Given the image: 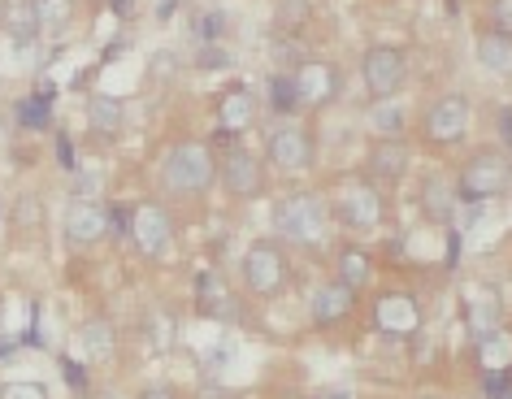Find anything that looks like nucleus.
I'll return each mask as SVG.
<instances>
[{
	"mask_svg": "<svg viewBox=\"0 0 512 399\" xmlns=\"http://www.w3.org/2000/svg\"><path fill=\"white\" fill-rule=\"evenodd\" d=\"M274 230L291 243H317L326 235V200L317 191H291L274 204Z\"/></svg>",
	"mask_w": 512,
	"mask_h": 399,
	"instance_id": "obj_1",
	"label": "nucleus"
},
{
	"mask_svg": "<svg viewBox=\"0 0 512 399\" xmlns=\"http://www.w3.org/2000/svg\"><path fill=\"white\" fill-rule=\"evenodd\" d=\"M508 174H512L508 152H499V148H482V152H473V157L465 161V170H460L456 200H465V204H482V200H491V196H499V191L508 187Z\"/></svg>",
	"mask_w": 512,
	"mask_h": 399,
	"instance_id": "obj_2",
	"label": "nucleus"
},
{
	"mask_svg": "<svg viewBox=\"0 0 512 399\" xmlns=\"http://www.w3.org/2000/svg\"><path fill=\"white\" fill-rule=\"evenodd\" d=\"M217 174V161L209 144H200V139H187V144H174L170 157H165V183L174 191H187V196H196L213 183Z\"/></svg>",
	"mask_w": 512,
	"mask_h": 399,
	"instance_id": "obj_3",
	"label": "nucleus"
},
{
	"mask_svg": "<svg viewBox=\"0 0 512 399\" xmlns=\"http://www.w3.org/2000/svg\"><path fill=\"white\" fill-rule=\"evenodd\" d=\"M243 287L252 295H278L287 287V261H283V248H278V243L261 239L243 252Z\"/></svg>",
	"mask_w": 512,
	"mask_h": 399,
	"instance_id": "obj_4",
	"label": "nucleus"
},
{
	"mask_svg": "<svg viewBox=\"0 0 512 399\" xmlns=\"http://www.w3.org/2000/svg\"><path fill=\"white\" fill-rule=\"evenodd\" d=\"M404 70H408L404 48L378 44V48H369L365 53V83H369V92H374V100H391L395 92H400Z\"/></svg>",
	"mask_w": 512,
	"mask_h": 399,
	"instance_id": "obj_5",
	"label": "nucleus"
},
{
	"mask_svg": "<svg viewBox=\"0 0 512 399\" xmlns=\"http://www.w3.org/2000/svg\"><path fill=\"white\" fill-rule=\"evenodd\" d=\"M469 100L460 96V92H452V96H439L434 105L426 109V139L430 144H456L460 135H465V126H469Z\"/></svg>",
	"mask_w": 512,
	"mask_h": 399,
	"instance_id": "obj_6",
	"label": "nucleus"
},
{
	"mask_svg": "<svg viewBox=\"0 0 512 399\" xmlns=\"http://www.w3.org/2000/svg\"><path fill=\"white\" fill-rule=\"evenodd\" d=\"M131 239L139 243L144 256H165V248H170V239H174L170 213H165L161 204H139L131 213Z\"/></svg>",
	"mask_w": 512,
	"mask_h": 399,
	"instance_id": "obj_7",
	"label": "nucleus"
},
{
	"mask_svg": "<svg viewBox=\"0 0 512 399\" xmlns=\"http://www.w3.org/2000/svg\"><path fill=\"white\" fill-rule=\"evenodd\" d=\"M291 83H296L300 105H330L339 92V70L330 61H296Z\"/></svg>",
	"mask_w": 512,
	"mask_h": 399,
	"instance_id": "obj_8",
	"label": "nucleus"
},
{
	"mask_svg": "<svg viewBox=\"0 0 512 399\" xmlns=\"http://www.w3.org/2000/svg\"><path fill=\"white\" fill-rule=\"evenodd\" d=\"M335 209L352 230H374L382 222V196L369 183H348L335 196Z\"/></svg>",
	"mask_w": 512,
	"mask_h": 399,
	"instance_id": "obj_9",
	"label": "nucleus"
},
{
	"mask_svg": "<svg viewBox=\"0 0 512 399\" xmlns=\"http://www.w3.org/2000/svg\"><path fill=\"white\" fill-rule=\"evenodd\" d=\"M109 235V213L96 200H74L66 209V239L74 248H92Z\"/></svg>",
	"mask_w": 512,
	"mask_h": 399,
	"instance_id": "obj_10",
	"label": "nucleus"
},
{
	"mask_svg": "<svg viewBox=\"0 0 512 399\" xmlns=\"http://www.w3.org/2000/svg\"><path fill=\"white\" fill-rule=\"evenodd\" d=\"M270 161L278 170H309L313 165V135L304 126H278L270 135Z\"/></svg>",
	"mask_w": 512,
	"mask_h": 399,
	"instance_id": "obj_11",
	"label": "nucleus"
},
{
	"mask_svg": "<svg viewBox=\"0 0 512 399\" xmlns=\"http://www.w3.org/2000/svg\"><path fill=\"white\" fill-rule=\"evenodd\" d=\"M222 183L235 191V196H256V191L265 187V174H261V161L252 157L248 148H230L222 157Z\"/></svg>",
	"mask_w": 512,
	"mask_h": 399,
	"instance_id": "obj_12",
	"label": "nucleus"
},
{
	"mask_svg": "<svg viewBox=\"0 0 512 399\" xmlns=\"http://www.w3.org/2000/svg\"><path fill=\"white\" fill-rule=\"evenodd\" d=\"M374 321H378L382 334H413L421 326V313H417L413 295L391 291V295H382V300L374 304Z\"/></svg>",
	"mask_w": 512,
	"mask_h": 399,
	"instance_id": "obj_13",
	"label": "nucleus"
},
{
	"mask_svg": "<svg viewBox=\"0 0 512 399\" xmlns=\"http://www.w3.org/2000/svg\"><path fill=\"white\" fill-rule=\"evenodd\" d=\"M252 122H256V96L248 87L222 92V100H217V126H222V135H243Z\"/></svg>",
	"mask_w": 512,
	"mask_h": 399,
	"instance_id": "obj_14",
	"label": "nucleus"
},
{
	"mask_svg": "<svg viewBox=\"0 0 512 399\" xmlns=\"http://www.w3.org/2000/svg\"><path fill=\"white\" fill-rule=\"evenodd\" d=\"M352 287H343V282L335 278V282H322V287L313 291V321L317 326H335V321H343L352 313Z\"/></svg>",
	"mask_w": 512,
	"mask_h": 399,
	"instance_id": "obj_15",
	"label": "nucleus"
},
{
	"mask_svg": "<svg viewBox=\"0 0 512 399\" xmlns=\"http://www.w3.org/2000/svg\"><path fill=\"white\" fill-rule=\"evenodd\" d=\"M0 27L9 40L27 44L40 35V14H35V0H0Z\"/></svg>",
	"mask_w": 512,
	"mask_h": 399,
	"instance_id": "obj_16",
	"label": "nucleus"
},
{
	"mask_svg": "<svg viewBox=\"0 0 512 399\" xmlns=\"http://www.w3.org/2000/svg\"><path fill=\"white\" fill-rule=\"evenodd\" d=\"M408 161H413V152H408L404 139H378V144H369V170L378 178H404Z\"/></svg>",
	"mask_w": 512,
	"mask_h": 399,
	"instance_id": "obj_17",
	"label": "nucleus"
},
{
	"mask_svg": "<svg viewBox=\"0 0 512 399\" xmlns=\"http://www.w3.org/2000/svg\"><path fill=\"white\" fill-rule=\"evenodd\" d=\"M196 295H200V313L204 317H217V321H235V313L239 308L230 304V295H226V282L217 278V274H200V282H196Z\"/></svg>",
	"mask_w": 512,
	"mask_h": 399,
	"instance_id": "obj_18",
	"label": "nucleus"
},
{
	"mask_svg": "<svg viewBox=\"0 0 512 399\" xmlns=\"http://www.w3.org/2000/svg\"><path fill=\"white\" fill-rule=\"evenodd\" d=\"M478 61L491 74H512V35L504 31H482L478 35Z\"/></svg>",
	"mask_w": 512,
	"mask_h": 399,
	"instance_id": "obj_19",
	"label": "nucleus"
},
{
	"mask_svg": "<svg viewBox=\"0 0 512 399\" xmlns=\"http://www.w3.org/2000/svg\"><path fill=\"white\" fill-rule=\"evenodd\" d=\"M456 187L447 183V178H426V187H421V209H426L430 222H447V217L456 213Z\"/></svg>",
	"mask_w": 512,
	"mask_h": 399,
	"instance_id": "obj_20",
	"label": "nucleus"
},
{
	"mask_svg": "<svg viewBox=\"0 0 512 399\" xmlns=\"http://www.w3.org/2000/svg\"><path fill=\"white\" fill-rule=\"evenodd\" d=\"M339 282L352 287V291L369 287V282H374V261H369L361 248H343L339 252Z\"/></svg>",
	"mask_w": 512,
	"mask_h": 399,
	"instance_id": "obj_21",
	"label": "nucleus"
},
{
	"mask_svg": "<svg viewBox=\"0 0 512 399\" xmlns=\"http://www.w3.org/2000/svg\"><path fill=\"white\" fill-rule=\"evenodd\" d=\"M87 118H92V126L100 135H118L122 131V105L109 96H92L87 100Z\"/></svg>",
	"mask_w": 512,
	"mask_h": 399,
	"instance_id": "obj_22",
	"label": "nucleus"
},
{
	"mask_svg": "<svg viewBox=\"0 0 512 399\" xmlns=\"http://www.w3.org/2000/svg\"><path fill=\"white\" fill-rule=\"evenodd\" d=\"M469 330L473 339H486V334L499 330V300L491 295H478V300H469Z\"/></svg>",
	"mask_w": 512,
	"mask_h": 399,
	"instance_id": "obj_23",
	"label": "nucleus"
},
{
	"mask_svg": "<svg viewBox=\"0 0 512 399\" xmlns=\"http://www.w3.org/2000/svg\"><path fill=\"white\" fill-rule=\"evenodd\" d=\"M79 347H83V360H105L113 356V330L105 321H87L79 334Z\"/></svg>",
	"mask_w": 512,
	"mask_h": 399,
	"instance_id": "obj_24",
	"label": "nucleus"
},
{
	"mask_svg": "<svg viewBox=\"0 0 512 399\" xmlns=\"http://www.w3.org/2000/svg\"><path fill=\"white\" fill-rule=\"evenodd\" d=\"M478 352H482V369L495 373V369H508V339L504 330L486 334V339H478Z\"/></svg>",
	"mask_w": 512,
	"mask_h": 399,
	"instance_id": "obj_25",
	"label": "nucleus"
},
{
	"mask_svg": "<svg viewBox=\"0 0 512 399\" xmlns=\"http://www.w3.org/2000/svg\"><path fill=\"white\" fill-rule=\"evenodd\" d=\"M35 14H40V27L61 31L74 14V0H35Z\"/></svg>",
	"mask_w": 512,
	"mask_h": 399,
	"instance_id": "obj_26",
	"label": "nucleus"
},
{
	"mask_svg": "<svg viewBox=\"0 0 512 399\" xmlns=\"http://www.w3.org/2000/svg\"><path fill=\"white\" fill-rule=\"evenodd\" d=\"M270 105L278 113H296L300 109V96H296V83H291V74H274L270 83Z\"/></svg>",
	"mask_w": 512,
	"mask_h": 399,
	"instance_id": "obj_27",
	"label": "nucleus"
},
{
	"mask_svg": "<svg viewBox=\"0 0 512 399\" xmlns=\"http://www.w3.org/2000/svg\"><path fill=\"white\" fill-rule=\"evenodd\" d=\"M48 105L53 100H40V96H31V100H18V122L22 126H31V131H40V126H48Z\"/></svg>",
	"mask_w": 512,
	"mask_h": 399,
	"instance_id": "obj_28",
	"label": "nucleus"
},
{
	"mask_svg": "<svg viewBox=\"0 0 512 399\" xmlns=\"http://www.w3.org/2000/svg\"><path fill=\"white\" fill-rule=\"evenodd\" d=\"M309 14H313L309 0H278V27L296 31V27H304V22H309Z\"/></svg>",
	"mask_w": 512,
	"mask_h": 399,
	"instance_id": "obj_29",
	"label": "nucleus"
},
{
	"mask_svg": "<svg viewBox=\"0 0 512 399\" xmlns=\"http://www.w3.org/2000/svg\"><path fill=\"white\" fill-rule=\"evenodd\" d=\"M226 27H230V18L222 14V9H209V14H200L196 35L200 40H217V35H226Z\"/></svg>",
	"mask_w": 512,
	"mask_h": 399,
	"instance_id": "obj_30",
	"label": "nucleus"
},
{
	"mask_svg": "<svg viewBox=\"0 0 512 399\" xmlns=\"http://www.w3.org/2000/svg\"><path fill=\"white\" fill-rule=\"evenodd\" d=\"M374 126H378V131H382V135H387V139H395V135H400V126H404V118H400V109H391V105H387V100H382V105L374 109Z\"/></svg>",
	"mask_w": 512,
	"mask_h": 399,
	"instance_id": "obj_31",
	"label": "nucleus"
},
{
	"mask_svg": "<svg viewBox=\"0 0 512 399\" xmlns=\"http://www.w3.org/2000/svg\"><path fill=\"white\" fill-rule=\"evenodd\" d=\"M0 399H48V391L40 382H5L0 386Z\"/></svg>",
	"mask_w": 512,
	"mask_h": 399,
	"instance_id": "obj_32",
	"label": "nucleus"
},
{
	"mask_svg": "<svg viewBox=\"0 0 512 399\" xmlns=\"http://www.w3.org/2000/svg\"><path fill=\"white\" fill-rule=\"evenodd\" d=\"M491 18H495V31L512 35V0H495V5H491Z\"/></svg>",
	"mask_w": 512,
	"mask_h": 399,
	"instance_id": "obj_33",
	"label": "nucleus"
},
{
	"mask_svg": "<svg viewBox=\"0 0 512 399\" xmlns=\"http://www.w3.org/2000/svg\"><path fill=\"white\" fill-rule=\"evenodd\" d=\"M61 369H66V382L74 386V391H87V369L79 365V360L66 356V360H61Z\"/></svg>",
	"mask_w": 512,
	"mask_h": 399,
	"instance_id": "obj_34",
	"label": "nucleus"
},
{
	"mask_svg": "<svg viewBox=\"0 0 512 399\" xmlns=\"http://www.w3.org/2000/svg\"><path fill=\"white\" fill-rule=\"evenodd\" d=\"M200 66H226V53L222 48H209V53L200 57Z\"/></svg>",
	"mask_w": 512,
	"mask_h": 399,
	"instance_id": "obj_35",
	"label": "nucleus"
},
{
	"mask_svg": "<svg viewBox=\"0 0 512 399\" xmlns=\"http://www.w3.org/2000/svg\"><path fill=\"white\" fill-rule=\"evenodd\" d=\"M139 399H174V391H170V386H148Z\"/></svg>",
	"mask_w": 512,
	"mask_h": 399,
	"instance_id": "obj_36",
	"label": "nucleus"
},
{
	"mask_svg": "<svg viewBox=\"0 0 512 399\" xmlns=\"http://www.w3.org/2000/svg\"><path fill=\"white\" fill-rule=\"evenodd\" d=\"M196 399H235V395H230V391H222V386H204V391H200Z\"/></svg>",
	"mask_w": 512,
	"mask_h": 399,
	"instance_id": "obj_37",
	"label": "nucleus"
},
{
	"mask_svg": "<svg viewBox=\"0 0 512 399\" xmlns=\"http://www.w3.org/2000/svg\"><path fill=\"white\" fill-rule=\"evenodd\" d=\"M57 152H61V165H74L70 161V139H57Z\"/></svg>",
	"mask_w": 512,
	"mask_h": 399,
	"instance_id": "obj_38",
	"label": "nucleus"
},
{
	"mask_svg": "<svg viewBox=\"0 0 512 399\" xmlns=\"http://www.w3.org/2000/svg\"><path fill=\"white\" fill-rule=\"evenodd\" d=\"M499 399H512V391H504V395H499Z\"/></svg>",
	"mask_w": 512,
	"mask_h": 399,
	"instance_id": "obj_39",
	"label": "nucleus"
}]
</instances>
